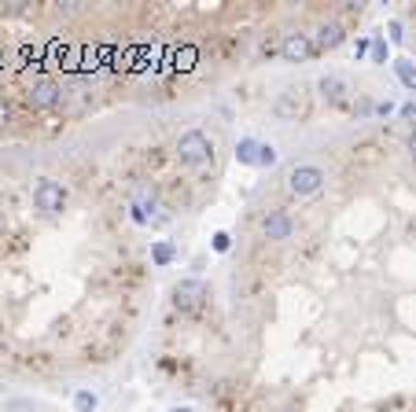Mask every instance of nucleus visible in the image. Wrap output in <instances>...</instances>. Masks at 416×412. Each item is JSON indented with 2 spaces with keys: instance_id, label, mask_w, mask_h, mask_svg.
<instances>
[{
  "instance_id": "1",
  "label": "nucleus",
  "mask_w": 416,
  "mask_h": 412,
  "mask_svg": "<svg viewBox=\"0 0 416 412\" xmlns=\"http://www.w3.org/2000/svg\"><path fill=\"white\" fill-rule=\"evenodd\" d=\"M34 210H41L45 217H59L63 210H67V188H63V181H56V177H37L34 184Z\"/></svg>"
},
{
  "instance_id": "2",
  "label": "nucleus",
  "mask_w": 416,
  "mask_h": 412,
  "mask_svg": "<svg viewBox=\"0 0 416 412\" xmlns=\"http://www.w3.org/2000/svg\"><path fill=\"white\" fill-rule=\"evenodd\" d=\"M324 184H328V173H324V166H317V162H298L287 170V192L298 195V199L317 195Z\"/></svg>"
},
{
  "instance_id": "3",
  "label": "nucleus",
  "mask_w": 416,
  "mask_h": 412,
  "mask_svg": "<svg viewBox=\"0 0 416 412\" xmlns=\"http://www.w3.org/2000/svg\"><path fill=\"white\" fill-rule=\"evenodd\" d=\"M210 155H214V140H210L202 129H188V133L177 136V158H180V166H202Z\"/></svg>"
},
{
  "instance_id": "4",
  "label": "nucleus",
  "mask_w": 416,
  "mask_h": 412,
  "mask_svg": "<svg viewBox=\"0 0 416 412\" xmlns=\"http://www.w3.org/2000/svg\"><path fill=\"white\" fill-rule=\"evenodd\" d=\"M207 299H210V288L202 280H180L177 288H174V310L177 313H185V316H191V313H199L202 305H207Z\"/></svg>"
},
{
  "instance_id": "5",
  "label": "nucleus",
  "mask_w": 416,
  "mask_h": 412,
  "mask_svg": "<svg viewBox=\"0 0 416 412\" xmlns=\"http://www.w3.org/2000/svg\"><path fill=\"white\" fill-rule=\"evenodd\" d=\"M262 236L269 243H284L295 236V217L284 206H273L269 214H262Z\"/></svg>"
},
{
  "instance_id": "6",
  "label": "nucleus",
  "mask_w": 416,
  "mask_h": 412,
  "mask_svg": "<svg viewBox=\"0 0 416 412\" xmlns=\"http://www.w3.org/2000/svg\"><path fill=\"white\" fill-rule=\"evenodd\" d=\"M280 56L287 63H309L317 56V41L309 37V34H284V45H280Z\"/></svg>"
},
{
  "instance_id": "7",
  "label": "nucleus",
  "mask_w": 416,
  "mask_h": 412,
  "mask_svg": "<svg viewBox=\"0 0 416 412\" xmlns=\"http://www.w3.org/2000/svg\"><path fill=\"white\" fill-rule=\"evenodd\" d=\"M26 100H30V107H34V111H48V107H56V103L63 100V85H59V81H52V78H41V81L30 85Z\"/></svg>"
},
{
  "instance_id": "8",
  "label": "nucleus",
  "mask_w": 416,
  "mask_h": 412,
  "mask_svg": "<svg viewBox=\"0 0 416 412\" xmlns=\"http://www.w3.org/2000/svg\"><path fill=\"white\" fill-rule=\"evenodd\" d=\"M276 118H284V122H295V118H302L306 114V89H287L280 92V100H276Z\"/></svg>"
},
{
  "instance_id": "9",
  "label": "nucleus",
  "mask_w": 416,
  "mask_h": 412,
  "mask_svg": "<svg viewBox=\"0 0 416 412\" xmlns=\"http://www.w3.org/2000/svg\"><path fill=\"white\" fill-rule=\"evenodd\" d=\"M343 45V26H335V23H321L317 26V48H339Z\"/></svg>"
},
{
  "instance_id": "10",
  "label": "nucleus",
  "mask_w": 416,
  "mask_h": 412,
  "mask_svg": "<svg viewBox=\"0 0 416 412\" xmlns=\"http://www.w3.org/2000/svg\"><path fill=\"white\" fill-rule=\"evenodd\" d=\"M174 258H177V247H174L169 239H158V243H152V265H155V269H166Z\"/></svg>"
},
{
  "instance_id": "11",
  "label": "nucleus",
  "mask_w": 416,
  "mask_h": 412,
  "mask_svg": "<svg viewBox=\"0 0 416 412\" xmlns=\"http://www.w3.org/2000/svg\"><path fill=\"white\" fill-rule=\"evenodd\" d=\"M321 92H324V100L339 103L350 89H346V81H343V78H321Z\"/></svg>"
},
{
  "instance_id": "12",
  "label": "nucleus",
  "mask_w": 416,
  "mask_h": 412,
  "mask_svg": "<svg viewBox=\"0 0 416 412\" xmlns=\"http://www.w3.org/2000/svg\"><path fill=\"white\" fill-rule=\"evenodd\" d=\"M394 74L402 78L405 89L416 92V63H409V59H394Z\"/></svg>"
},
{
  "instance_id": "13",
  "label": "nucleus",
  "mask_w": 416,
  "mask_h": 412,
  "mask_svg": "<svg viewBox=\"0 0 416 412\" xmlns=\"http://www.w3.org/2000/svg\"><path fill=\"white\" fill-rule=\"evenodd\" d=\"M96 405H100V398H96L92 390H78V394H74V409L78 412H96Z\"/></svg>"
},
{
  "instance_id": "14",
  "label": "nucleus",
  "mask_w": 416,
  "mask_h": 412,
  "mask_svg": "<svg viewBox=\"0 0 416 412\" xmlns=\"http://www.w3.org/2000/svg\"><path fill=\"white\" fill-rule=\"evenodd\" d=\"M236 158H240V162H258V144H254L251 136H247V140H240L236 144Z\"/></svg>"
},
{
  "instance_id": "15",
  "label": "nucleus",
  "mask_w": 416,
  "mask_h": 412,
  "mask_svg": "<svg viewBox=\"0 0 416 412\" xmlns=\"http://www.w3.org/2000/svg\"><path fill=\"white\" fill-rule=\"evenodd\" d=\"M4 412H37V409L26 398H12V401H4Z\"/></svg>"
},
{
  "instance_id": "16",
  "label": "nucleus",
  "mask_w": 416,
  "mask_h": 412,
  "mask_svg": "<svg viewBox=\"0 0 416 412\" xmlns=\"http://www.w3.org/2000/svg\"><path fill=\"white\" fill-rule=\"evenodd\" d=\"M276 162V147L273 144H258V166H273Z\"/></svg>"
},
{
  "instance_id": "17",
  "label": "nucleus",
  "mask_w": 416,
  "mask_h": 412,
  "mask_svg": "<svg viewBox=\"0 0 416 412\" xmlns=\"http://www.w3.org/2000/svg\"><path fill=\"white\" fill-rule=\"evenodd\" d=\"M214 250H218V254L232 250V236H229V232H214Z\"/></svg>"
},
{
  "instance_id": "18",
  "label": "nucleus",
  "mask_w": 416,
  "mask_h": 412,
  "mask_svg": "<svg viewBox=\"0 0 416 412\" xmlns=\"http://www.w3.org/2000/svg\"><path fill=\"white\" fill-rule=\"evenodd\" d=\"M372 59H376V63L387 59V45H383V41H372Z\"/></svg>"
},
{
  "instance_id": "19",
  "label": "nucleus",
  "mask_w": 416,
  "mask_h": 412,
  "mask_svg": "<svg viewBox=\"0 0 416 412\" xmlns=\"http://www.w3.org/2000/svg\"><path fill=\"white\" fill-rule=\"evenodd\" d=\"M8 122H12V103L0 96V125H8Z\"/></svg>"
},
{
  "instance_id": "20",
  "label": "nucleus",
  "mask_w": 416,
  "mask_h": 412,
  "mask_svg": "<svg viewBox=\"0 0 416 412\" xmlns=\"http://www.w3.org/2000/svg\"><path fill=\"white\" fill-rule=\"evenodd\" d=\"M402 118H405V122L416 118V103H405V107H402Z\"/></svg>"
},
{
  "instance_id": "21",
  "label": "nucleus",
  "mask_w": 416,
  "mask_h": 412,
  "mask_svg": "<svg viewBox=\"0 0 416 412\" xmlns=\"http://www.w3.org/2000/svg\"><path fill=\"white\" fill-rule=\"evenodd\" d=\"M169 412H188V409H169Z\"/></svg>"
}]
</instances>
